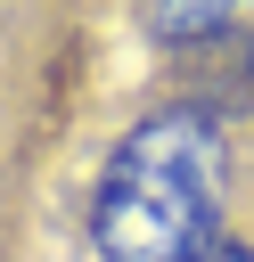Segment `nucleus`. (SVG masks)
I'll return each mask as SVG.
<instances>
[{"label": "nucleus", "instance_id": "f257e3e1", "mask_svg": "<svg viewBox=\"0 0 254 262\" xmlns=\"http://www.w3.org/2000/svg\"><path fill=\"white\" fill-rule=\"evenodd\" d=\"M221 180H229L221 131L197 106H164L131 123L90 205L98 262H205L221 221Z\"/></svg>", "mask_w": 254, "mask_h": 262}, {"label": "nucleus", "instance_id": "f03ea898", "mask_svg": "<svg viewBox=\"0 0 254 262\" xmlns=\"http://www.w3.org/2000/svg\"><path fill=\"white\" fill-rule=\"evenodd\" d=\"M147 25H156L164 41H213V33H238L246 16H238V8H156Z\"/></svg>", "mask_w": 254, "mask_h": 262}, {"label": "nucleus", "instance_id": "7ed1b4c3", "mask_svg": "<svg viewBox=\"0 0 254 262\" xmlns=\"http://www.w3.org/2000/svg\"><path fill=\"white\" fill-rule=\"evenodd\" d=\"M205 262H254V254H246V246H213Z\"/></svg>", "mask_w": 254, "mask_h": 262}]
</instances>
